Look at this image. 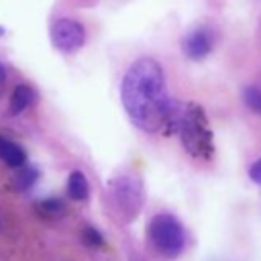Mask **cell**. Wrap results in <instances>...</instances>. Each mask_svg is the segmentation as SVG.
Masks as SVG:
<instances>
[{
	"instance_id": "obj_1",
	"label": "cell",
	"mask_w": 261,
	"mask_h": 261,
	"mask_svg": "<svg viewBox=\"0 0 261 261\" xmlns=\"http://www.w3.org/2000/svg\"><path fill=\"white\" fill-rule=\"evenodd\" d=\"M122 106L128 118L147 133L175 130L184 106L173 102L165 90V73L151 57L137 59L124 73L120 86Z\"/></svg>"
},
{
	"instance_id": "obj_2",
	"label": "cell",
	"mask_w": 261,
	"mask_h": 261,
	"mask_svg": "<svg viewBox=\"0 0 261 261\" xmlns=\"http://www.w3.org/2000/svg\"><path fill=\"white\" fill-rule=\"evenodd\" d=\"M181 137V143L186 147V151L192 157L198 159H210L212 157V130L208 126L206 114L198 104H188L181 110L177 128H175Z\"/></svg>"
},
{
	"instance_id": "obj_3",
	"label": "cell",
	"mask_w": 261,
	"mask_h": 261,
	"mask_svg": "<svg viewBox=\"0 0 261 261\" xmlns=\"http://www.w3.org/2000/svg\"><path fill=\"white\" fill-rule=\"evenodd\" d=\"M149 241L163 257H177L186 247V232L175 216L161 212L149 222Z\"/></svg>"
},
{
	"instance_id": "obj_4",
	"label": "cell",
	"mask_w": 261,
	"mask_h": 261,
	"mask_svg": "<svg viewBox=\"0 0 261 261\" xmlns=\"http://www.w3.org/2000/svg\"><path fill=\"white\" fill-rule=\"evenodd\" d=\"M112 214L122 220H133L143 206V184L133 175H116L108 184Z\"/></svg>"
},
{
	"instance_id": "obj_5",
	"label": "cell",
	"mask_w": 261,
	"mask_h": 261,
	"mask_svg": "<svg viewBox=\"0 0 261 261\" xmlns=\"http://www.w3.org/2000/svg\"><path fill=\"white\" fill-rule=\"evenodd\" d=\"M51 43L63 53H75L86 41L84 27L73 18H57L49 29Z\"/></svg>"
},
{
	"instance_id": "obj_6",
	"label": "cell",
	"mask_w": 261,
	"mask_h": 261,
	"mask_svg": "<svg viewBox=\"0 0 261 261\" xmlns=\"http://www.w3.org/2000/svg\"><path fill=\"white\" fill-rule=\"evenodd\" d=\"M212 43L214 41H212V35H210L208 29H194L184 37L181 49H184L186 57H190L194 61H200L212 51Z\"/></svg>"
},
{
	"instance_id": "obj_7",
	"label": "cell",
	"mask_w": 261,
	"mask_h": 261,
	"mask_svg": "<svg viewBox=\"0 0 261 261\" xmlns=\"http://www.w3.org/2000/svg\"><path fill=\"white\" fill-rule=\"evenodd\" d=\"M0 159L8 167H22L27 163V153L16 143L8 141L6 137H0Z\"/></svg>"
},
{
	"instance_id": "obj_8",
	"label": "cell",
	"mask_w": 261,
	"mask_h": 261,
	"mask_svg": "<svg viewBox=\"0 0 261 261\" xmlns=\"http://www.w3.org/2000/svg\"><path fill=\"white\" fill-rule=\"evenodd\" d=\"M67 196L75 202H82V200H88L90 196V186H88V179L82 171H71L67 175Z\"/></svg>"
},
{
	"instance_id": "obj_9",
	"label": "cell",
	"mask_w": 261,
	"mask_h": 261,
	"mask_svg": "<svg viewBox=\"0 0 261 261\" xmlns=\"http://www.w3.org/2000/svg\"><path fill=\"white\" fill-rule=\"evenodd\" d=\"M35 102V92L33 88L20 84L12 90V98H10V112L12 114H20L22 110H27L31 104Z\"/></svg>"
},
{
	"instance_id": "obj_10",
	"label": "cell",
	"mask_w": 261,
	"mask_h": 261,
	"mask_svg": "<svg viewBox=\"0 0 261 261\" xmlns=\"http://www.w3.org/2000/svg\"><path fill=\"white\" fill-rule=\"evenodd\" d=\"M37 177H39V169H35V167H20V171L14 175V188L16 190H27V188H31L35 181H37Z\"/></svg>"
},
{
	"instance_id": "obj_11",
	"label": "cell",
	"mask_w": 261,
	"mask_h": 261,
	"mask_svg": "<svg viewBox=\"0 0 261 261\" xmlns=\"http://www.w3.org/2000/svg\"><path fill=\"white\" fill-rule=\"evenodd\" d=\"M39 212L49 216V218H59L65 214V204L57 198H47V200L39 202Z\"/></svg>"
},
{
	"instance_id": "obj_12",
	"label": "cell",
	"mask_w": 261,
	"mask_h": 261,
	"mask_svg": "<svg viewBox=\"0 0 261 261\" xmlns=\"http://www.w3.org/2000/svg\"><path fill=\"white\" fill-rule=\"evenodd\" d=\"M243 100H245V104H247L251 110H255V112L261 114V88H257V86H247V88L243 90Z\"/></svg>"
},
{
	"instance_id": "obj_13",
	"label": "cell",
	"mask_w": 261,
	"mask_h": 261,
	"mask_svg": "<svg viewBox=\"0 0 261 261\" xmlns=\"http://www.w3.org/2000/svg\"><path fill=\"white\" fill-rule=\"evenodd\" d=\"M82 241H84V245L90 247V249H98V247L104 245V237H102L94 226H84V228H82Z\"/></svg>"
},
{
	"instance_id": "obj_14",
	"label": "cell",
	"mask_w": 261,
	"mask_h": 261,
	"mask_svg": "<svg viewBox=\"0 0 261 261\" xmlns=\"http://www.w3.org/2000/svg\"><path fill=\"white\" fill-rule=\"evenodd\" d=\"M249 177H251L255 184L261 186V157L251 165V169H249Z\"/></svg>"
},
{
	"instance_id": "obj_15",
	"label": "cell",
	"mask_w": 261,
	"mask_h": 261,
	"mask_svg": "<svg viewBox=\"0 0 261 261\" xmlns=\"http://www.w3.org/2000/svg\"><path fill=\"white\" fill-rule=\"evenodd\" d=\"M4 80H6V69H4V65L0 63V84H4Z\"/></svg>"
}]
</instances>
